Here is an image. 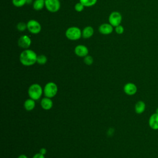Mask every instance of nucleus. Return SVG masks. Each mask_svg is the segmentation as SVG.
Instances as JSON below:
<instances>
[{
	"label": "nucleus",
	"mask_w": 158,
	"mask_h": 158,
	"mask_svg": "<svg viewBox=\"0 0 158 158\" xmlns=\"http://www.w3.org/2000/svg\"><path fill=\"white\" fill-rule=\"evenodd\" d=\"M94 34V29L91 26H86L81 30L82 37L85 39L91 38Z\"/></svg>",
	"instance_id": "nucleus-14"
},
{
	"label": "nucleus",
	"mask_w": 158,
	"mask_h": 158,
	"mask_svg": "<svg viewBox=\"0 0 158 158\" xmlns=\"http://www.w3.org/2000/svg\"><path fill=\"white\" fill-rule=\"evenodd\" d=\"M156 113L158 114V108H157V109H156Z\"/></svg>",
	"instance_id": "nucleus-29"
},
{
	"label": "nucleus",
	"mask_w": 158,
	"mask_h": 158,
	"mask_svg": "<svg viewBox=\"0 0 158 158\" xmlns=\"http://www.w3.org/2000/svg\"><path fill=\"white\" fill-rule=\"evenodd\" d=\"M37 56L36 53L34 51L27 49L20 53L19 60L23 65L31 66L36 62Z\"/></svg>",
	"instance_id": "nucleus-1"
},
{
	"label": "nucleus",
	"mask_w": 158,
	"mask_h": 158,
	"mask_svg": "<svg viewBox=\"0 0 158 158\" xmlns=\"http://www.w3.org/2000/svg\"><path fill=\"white\" fill-rule=\"evenodd\" d=\"M146 109V104L143 101H138L135 106V110L136 114H141L144 112Z\"/></svg>",
	"instance_id": "nucleus-15"
},
{
	"label": "nucleus",
	"mask_w": 158,
	"mask_h": 158,
	"mask_svg": "<svg viewBox=\"0 0 158 158\" xmlns=\"http://www.w3.org/2000/svg\"><path fill=\"white\" fill-rule=\"evenodd\" d=\"M16 27H17V29L18 30V31H23L26 29H27V23H25L24 22H20L17 23Z\"/></svg>",
	"instance_id": "nucleus-21"
},
{
	"label": "nucleus",
	"mask_w": 158,
	"mask_h": 158,
	"mask_svg": "<svg viewBox=\"0 0 158 158\" xmlns=\"http://www.w3.org/2000/svg\"><path fill=\"white\" fill-rule=\"evenodd\" d=\"M27 30L32 34H38L41 30V25L37 20L34 19L30 20L27 23Z\"/></svg>",
	"instance_id": "nucleus-6"
},
{
	"label": "nucleus",
	"mask_w": 158,
	"mask_h": 158,
	"mask_svg": "<svg viewBox=\"0 0 158 158\" xmlns=\"http://www.w3.org/2000/svg\"><path fill=\"white\" fill-rule=\"evenodd\" d=\"M58 91V88L57 85L52 81L48 82L44 86L43 89V93L46 97L52 98L54 97Z\"/></svg>",
	"instance_id": "nucleus-4"
},
{
	"label": "nucleus",
	"mask_w": 158,
	"mask_h": 158,
	"mask_svg": "<svg viewBox=\"0 0 158 158\" xmlns=\"http://www.w3.org/2000/svg\"><path fill=\"white\" fill-rule=\"evenodd\" d=\"M122 20V16L119 12L114 11L109 16V23L114 27L120 25Z\"/></svg>",
	"instance_id": "nucleus-7"
},
{
	"label": "nucleus",
	"mask_w": 158,
	"mask_h": 158,
	"mask_svg": "<svg viewBox=\"0 0 158 158\" xmlns=\"http://www.w3.org/2000/svg\"><path fill=\"white\" fill-rule=\"evenodd\" d=\"M17 44L19 47L27 49L31 46V40L28 35H22L19 38Z\"/></svg>",
	"instance_id": "nucleus-8"
},
{
	"label": "nucleus",
	"mask_w": 158,
	"mask_h": 158,
	"mask_svg": "<svg viewBox=\"0 0 158 158\" xmlns=\"http://www.w3.org/2000/svg\"><path fill=\"white\" fill-rule=\"evenodd\" d=\"M24 108L27 111L32 110L35 107V101L31 98L27 99L24 102Z\"/></svg>",
	"instance_id": "nucleus-17"
},
{
	"label": "nucleus",
	"mask_w": 158,
	"mask_h": 158,
	"mask_svg": "<svg viewBox=\"0 0 158 158\" xmlns=\"http://www.w3.org/2000/svg\"><path fill=\"white\" fill-rule=\"evenodd\" d=\"M45 7L52 13L57 12L60 8V2L59 0H45Z\"/></svg>",
	"instance_id": "nucleus-5"
},
{
	"label": "nucleus",
	"mask_w": 158,
	"mask_h": 158,
	"mask_svg": "<svg viewBox=\"0 0 158 158\" xmlns=\"http://www.w3.org/2000/svg\"><path fill=\"white\" fill-rule=\"evenodd\" d=\"M32 158H45V157H44V155H43V154H41V153H40V152H38V153L35 154L33 156Z\"/></svg>",
	"instance_id": "nucleus-25"
},
{
	"label": "nucleus",
	"mask_w": 158,
	"mask_h": 158,
	"mask_svg": "<svg viewBox=\"0 0 158 158\" xmlns=\"http://www.w3.org/2000/svg\"><path fill=\"white\" fill-rule=\"evenodd\" d=\"M48 59L46 56L44 54H41L37 56L36 59V63H38L40 65H44L47 62Z\"/></svg>",
	"instance_id": "nucleus-19"
},
{
	"label": "nucleus",
	"mask_w": 158,
	"mask_h": 158,
	"mask_svg": "<svg viewBox=\"0 0 158 158\" xmlns=\"http://www.w3.org/2000/svg\"><path fill=\"white\" fill-rule=\"evenodd\" d=\"M98 0H79V2H80L85 7H89L94 6Z\"/></svg>",
	"instance_id": "nucleus-18"
},
{
	"label": "nucleus",
	"mask_w": 158,
	"mask_h": 158,
	"mask_svg": "<svg viewBox=\"0 0 158 158\" xmlns=\"http://www.w3.org/2000/svg\"><path fill=\"white\" fill-rule=\"evenodd\" d=\"M46 152H47L46 149L44 148H41V149L40 150V153H41V154H43V155H45L46 153Z\"/></svg>",
	"instance_id": "nucleus-26"
},
{
	"label": "nucleus",
	"mask_w": 158,
	"mask_h": 158,
	"mask_svg": "<svg viewBox=\"0 0 158 158\" xmlns=\"http://www.w3.org/2000/svg\"><path fill=\"white\" fill-rule=\"evenodd\" d=\"M93 61H94V59H93V57L91 56H89V55H87L83 59L84 63L86 65H91V64H93Z\"/></svg>",
	"instance_id": "nucleus-22"
},
{
	"label": "nucleus",
	"mask_w": 158,
	"mask_h": 158,
	"mask_svg": "<svg viewBox=\"0 0 158 158\" xmlns=\"http://www.w3.org/2000/svg\"><path fill=\"white\" fill-rule=\"evenodd\" d=\"M148 123L151 129L154 130H158V114L156 112L152 114L149 118Z\"/></svg>",
	"instance_id": "nucleus-12"
},
{
	"label": "nucleus",
	"mask_w": 158,
	"mask_h": 158,
	"mask_svg": "<svg viewBox=\"0 0 158 158\" xmlns=\"http://www.w3.org/2000/svg\"><path fill=\"white\" fill-rule=\"evenodd\" d=\"M45 7V0H35L33 3V8L36 11L42 10Z\"/></svg>",
	"instance_id": "nucleus-16"
},
{
	"label": "nucleus",
	"mask_w": 158,
	"mask_h": 158,
	"mask_svg": "<svg viewBox=\"0 0 158 158\" xmlns=\"http://www.w3.org/2000/svg\"><path fill=\"white\" fill-rule=\"evenodd\" d=\"M31 1H32V0H27V3H29V2L30 3Z\"/></svg>",
	"instance_id": "nucleus-28"
},
{
	"label": "nucleus",
	"mask_w": 158,
	"mask_h": 158,
	"mask_svg": "<svg viewBox=\"0 0 158 158\" xmlns=\"http://www.w3.org/2000/svg\"><path fill=\"white\" fill-rule=\"evenodd\" d=\"M84 7H85V6L80 2H78L76 3L75 6H74L75 10L78 12H80L83 11V9H84Z\"/></svg>",
	"instance_id": "nucleus-23"
},
{
	"label": "nucleus",
	"mask_w": 158,
	"mask_h": 158,
	"mask_svg": "<svg viewBox=\"0 0 158 158\" xmlns=\"http://www.w3.org/2000/svg\"><path fill=\"white\" fill-rule=\"evenodd\" d=\"M74 52L78 57H85L88 55L89 50L86 46L83 44H78L75 46L74 49Z\"/></svg>",
	"instance_id": "nucleus-9"
},
{
	"label": "nucleus",
	"mask_w": 158,
	"mask_h": 158,
	"mask_svg": "<svg viewBox=\"0 0 158 158\" xmlns=\"http://www.w3.org/2000/svg\"><path fill=\"white\" fill-rule=\"evenodd\" d=\"M43 93V89L40 85L38 83H34L30 85L28 89V94L30 98L34 99L35 101L38 100Z\"/></svg>",
	"instance_id": "nucleus-2"
},
{
	"label": "nucleus",
	"mask_w": 158,
	"mask_h": 158,
	"mask_svg": "<svg viewBox=\"0 0 158 158\" xmlns=\"http://www.w3.org/2000/svg\"><path fill=\"white\" fill-rule=\"evenodd\" d=\"M115 31L118 35H122L124 32V28L122 25H119L115 27Z\"/></svg>",
	"instance_id": "nucleus-24"
},
{
	"label": "nucleus",
	"mask_w": 158,
	"mask_h": 158,
	"mask_svg": "<svg viewBox=\"0 0 158 158\" xmlns=\"http://www.w3.org/2000/svg\"><path fill=\"white\" fill-rule=\"evenodd\" d=\"M65 35L66 38L71 41H77L82 37L81 30L77 27L68 28L65 32Z\"/></svg>",
	"instance_id": "nucleus-3"
},
{
	"label": "nucleus",
	"mask_w": 158,
	"mask_h": 158,
	"mask_svg": "<svg viewBox=\"0 0 158 158\" xmlns=\"http://www.w3.org/2000/svg\"><path fill=\"white\" fill-rule=\"evenodd\" d=\"M98 30L100 33L104 35H110L113 32L114 27L109 23H104L100 25Z\"/></svg>",
	"instance_id": "nucleus-10"
},
{
	"label": "nucleus",
	"mask_w": 158,
	"mask_h": 158,
	"mask_svg": "<svg viewBox=\"0 0 158 158\" xmlns=\"http://www.w3.org/2000/svg\"><path fill=\"white\" fill-rule=\"evenodd\" d=\"M12 4L17 7H21L27 4V0H12Z\"/></svg>",
	"instance_id": "nucleus-20"
},
{
	"label": "nucleus",
	"mask_w": 158,
	"mask_h": 158,
	"mask_svg": "<svg viewBox=\"0 0 158 158\" xmlns=\"http://www.w3.org/2000/svg\"><path fill=\"white\" fill-rule=\"evenodd\" d=\"M18 158H28V157L25 154H21L18 157Z\"/></svg>",
	"instance_id": "nucleus-27"
},
{
	"label": "nucleus",
	"mask_w": 158,
	"mask_h": 158,
	"mask_svg": "<svg viewBox=\"0 0 158 158\" xmlns=\"http://www.w3.org/2000/svg\"><path fill=\"white\" fill-rule=\"evenodd\" d=\"M123 91L127 95L132 96L137 92V86L133 83H127L123 86Z\"/></svg>",
	"instance_id": "nucleus-11"
},
{
	"label": "nucleus",
	"mask_w": 158,
	"mask_h": 158,
	"mask_svg": "<svg viewBox=\"0 0 158 158\" xmlns=\"http://www.w3.org/2000/svg\"><path fill=\"white\" fill-rule=\"evenodd\" d=\"M41 106L44 110H49L53 106V102L51 98L44 97L41 100Z\"/></svg>",
	"instance_id": "nucleus-13"
}]
</instances>
